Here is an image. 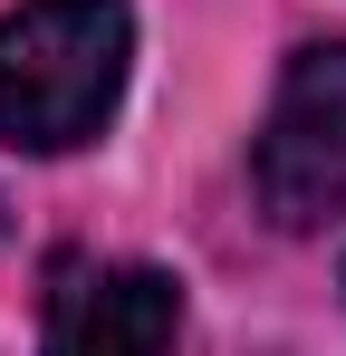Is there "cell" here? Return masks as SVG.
Instances as JSON below:
<instances>
[{
  "mask_svg": "<svg viewBox=\"0 0 346 356\" xmlns=\"http://www.w3.org/2000/svg\"><path fill=\"white\" fill-rule=\"evenodd\" d=\"M135 77V10L125 0H19L0 19V145L77 154L97 145Z\"/></svg>",
  "mask_w": 346,
  "mask_h": 356,
  "instance_id": "cell-1",
  "label": "cell"
},
{
  "mask_svg": "<svg viewBox=\"0 0 346 356\" xmlns=\"http://www.w3.org/2000/svg\"><path fill=\"white\" fill-rule=\"evenodd\" d=\"M250 183L279 232H318L346 212V29L308 39L270 87V116L250 135Z\"/></svg>",
  "mask_w": 346,
  "mask_h": 356,
  "instance_id": "cell-2",
  "label": "cell"
},
{
  "mask_svg": "<svg viewBox=\"0 0 346 356\" xmlns=\"http://www.w3.org/2000/svg\"><path fill=\"white\" fill-rule=\"evenodd\" d=\"M183 337V280L154 260H77L49 289L39 356H173Z\"/></svg>",
  "mask_w": 346,
  "mask_h": 356,
  "instance_id": "cell-3",
  "label": "cell"
},
{
  "mask_svg": "<svg viewBox=\"0 0 346 356\" xmlns=\"http://www.w3.org/2000/svg\"><path fill=\"white\" fill-rule=\"evenodd\" d=\"M0 232H10V202H0Z\"/></svg>",
  "mask_w": 346,
  "mask_h": 356,
  "instance_id": "cell-4",
  "label": "cell"
}]
</instances>
